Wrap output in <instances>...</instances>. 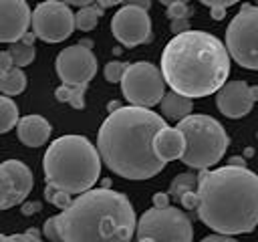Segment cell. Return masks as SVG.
<instances>
[{
  "mask_svg": "<svg viewBox=\"0 0 258 242\" xmlns=\"http://www.w3.org/2000/svg\"><path fill=\"white\" fill-rule=\"evenodd\" d=\"M163 127H167L163 117L149 107H119L107 115L97 135L103 163L125 179L157 175L167 163L155 151V137Z\"/></svg>",
  "mask_w": 258,
  "mask_h": 242,
  "instance_id": "cell-1",
  "label": "cell"
},
{
  "mask_svg": "<svg viewBox=\"0 0 258 242\" xmlns=\"http://www.w3.org/2000/svg\"><path fill=\"white\" fill-rule=\"evenodd\" d=\"M228 46L206 30L175 34L161 52V73L167 87L189 99L218 93L230 75Z\"/></svg>",
  "mask_w": 258,
  "mask_h": 242,
  "instance_id": "cell-2",
  "label": "cell"
},
{
  "mask_svg": "<svg viewBox=\"0 0 258 242\" xmlns=\"http://www.w3.org/2000/svg\"><path fill=\"white\" fill-rule=\"evenodd\" d=\"M198 218L216 234H248L258 226V175L248 167L224 165L198 175Z\"/></svg>",
  "mask_w": 258,
  "mask_h": 242,
  "instance_id": "cell-3",
  "label": "cell"
},
{
  "mask_svg": "<svg viewBox=\"0 0 258 242\" xmlns=\"http://www.w3.org/2000/svg\"><path fill=\"white\" fill-rule=\"evenodd\" d=\"M62 242H131L137 216L129 198L109 188L77 196L58 214Z\"/></svg>",
  "mask_w": 258,
  "mask_h": 242,
  "instance_id": "cell-4",
  "label": "cell"
},
{
  "mask_svg": "<svg viewBox=\"0 0 258 242\" xmlns=\"http://www.w3.org/2000/svg\"><path fill=\"white\" fill-rule=\"evenodd\" d=\"M101 153L85 135L56 137L42 157L44 182L71 196L89 192L101 175Z\"/></svg>",
  "mask_w": 258,
  "mask_h": 242,
  "instance_id": "cell-5",
  "label": "cell"
},
{
  "mask_svg": "<svg viewBox=\"0 0 258 242\" xmlns=\"http://www.w3.org/2000/svg\"><path fill=\"white\" fill-rule=\"evenodd\" d=\"M177 129L185 137V153L181 161L191 169L202 171L216 165L230 145L226 129L210 115L191 113L177 123Z\"/></svg>",
  "mask_w": 258,
  "mask_h": 242,
  "instance_id": "cell-6",
  "label": "cell"
},
{
  "mask_svg": "<svg viewBox=\"0 0 258 242\" xmlns=\"http://www.w3.org/2000/svg\"><path fill=\"white\" fill-rule=\"evenodd\" d=\"M226 46L232 60L258 71V6L242 4L226 28Z\"/></svg>",
  "mask_w": 258,
  "mask_h": 242,
  "instance_id": "cell-7",
  "label": "cell"
},
{
  "mask_svg": "<svg viewBox=\"0 0 258 242\" xmlns=\"http://www.w3.org/2000/svg\"><path fill=\"white\" fill-rule=\"evenodd\" d=\"M137 238H149L153 242H191L194 226L185 212L167 208H149L137 220Z\"/></svg>",
  "mask_w": 258,
  "mask_h": 242,
  "instance_id": "cell-8",
  "label": "cell"
},
{
  "mask_svg": "<svg viewBox=\"0 0 258 242\" xmlns=\"http://www.w3.org/2000/svg\"><path fill=\"white\" fill-rule=\"evenodd\" d=\"M165 79L161 69H157L151 63L139 60L129 65L123 81H121V93L123 97L137 107H153L161 103L165 95Z\"/></svg>",
  "mask_w": 258,
  "mask_h": 242,
  "instance_id": "cell-9",
  "label": "cell"
},
{
  "mask_svg": "<svg viewBox=\"0 0 258 242\" xmlns=\"http://www.w3.org/2000/svg\"><path fill=\"white\" fill-rule=\"evenodd\" d=\"M75 14L62 0H42L32 12V30L44 42H60L75 30Z\"/></svg>",
  "mask_w": 258,
  "mask_h": 242,
  "instance_id": "cell-10",
  "label": "cell"
},
{
  "mask_svg": "<svg viewBox=\"0 0 258 242\" xmlns=\"http://www.w3.org/2000/svg\"><path fill=\"white\" fill-rule=\"evenodd\" d=\"M111 32L113 36L127 48L137 44L151 42V18L145 8L125 4L121 6L111 18Z\"/></svg>",
  "mask_w": 258,
  "mask_h": 242,
  "instance_id": "cell-11",
  "label": "cell"
},
{
  "mask_svg": "<svg viewBox=\"0 0 258 242\" xmlns=\"http://www.w3.org/2000/svg\"><path fill=\"white\" fill-rule=\"evenodd\" d=\"M34 175L20 159H6L0 165V208L10 210L16 204H24L32 192Z\"/></svg>",
  "mask_w": 258,
  "mask_h": 242,
  "instance_id": "cell-12",
  "label": "cell"
},
{
  "mask_svg": "<svg viewBox=\"0 0 258 242\" xmlns=\"http://www.w3.org/2000/svg\"><path fill=\"white\" fill-rule=\"evenodd\" d=\"M56 75L64 85H89L97 75V56L83 44L67 46L56 56Z\"/></svg>",
  "mask_w": 258,
  "mask_h": 242,
  "instance_id": "cell-13",
  "label": "cell"
},
{
  "mask_svg": "<svg viewBox=\"0 0 258 242\" xmlns=\"http://www.w3.org/2000/svg\"><path fill=\"white\" fill-rule=\"evenodd\" d=\"M258 101V85L250 87L244 81H230L216 93V107L224 117L242 119Z\"/></svg>",
  "mask_w": 258,
  "mask_h": 242,
  "instance_id": "cell-14",
  "label": "cell"
},
{
  "mask_svg": "<svg viewBox=\"0 0 258 242\" xmlns=\"http://www.w3.org/2000/svg\"><path fill=\"white\" fill-rule=\"evenodd\" d=\"M32 22L26 0H0V40L6 44L22 40Z\"/></svg>",
  "mask_w": 258,
  "mask_h": 242,
  "instance_id": "cell-15",
  "label": "cell"
},
{
  "mask_svg": "<svg viewBox=\"0 0 258 242\" xmlns=\"http://www.w3.org/2000/svg\"><path fill=\"white\" fill-rule=\"evenodd\" d=\"M16 133L22 145L26 147H40L48 141L52 127L42 115H24L16 125Z\"/></svg>",
  "mask_w": 258,
  "mask_h": 242,
  "instance_id": "cell-16",
  "label": "cell"
},
{
  "mask_svg": "<svg viewBox=\"0 0 258 242\" xmlns=\"http://www.w3.org/2000/svg\"><path fill=\"white\" fill-rule=\"evenodd\" d=\"M155 151L163 161L181 159L185 153V137L177 127H163L155 137Z\"/></svg>",
  "mask_w": 258,
  "mask_h": 242,
  "instance_id": "cell-17",
  "label": "cell"
},
{
  "mask_svg": "<svg viewBox=\"0 0 258 242\" xmlns=\"http://www.w3.org/2000/svg\"><path fill=\"white\" fill-rule=\"evenodd\" d=\"M159 109H161V115H163L167 121L179 123V121H183L185 117L191 115L194 103H191L189 97L179 95V93H175V91H169V93L163 95V99H161V103H159Z\"/></svg>",
  "mask_w": 258,
  "mask_h": 242,
  "instance_id": "cell-18",
  "label": "cell"
},
{
  "mask_svg": "<svg viewBox=\"0 0 258 242\" xmlns=\"http://www.w3.org/2000/svg\"><path fill=\"white\" fill-rule=\"evenodd\" d=\"M26 89V75L20 71V67H12L8 73L0 75V91L6 97H14L20 95Z\"/></svg>",
  "mask_w": 258,
  "mask_h": 242,
  "instance_id": "cell-19",
  "label": "cell"
},
{
  "mask_svg": "<svg viewBox=\"0 0 258 242\" xmlns=\"http://www.w3.org/2000/svg\"><path fill=\"white\" fill-rule=\"evenodd\" d=\"M85 93H87V85H60L58 89H54V97L60 103H69L73 109H83L85 107Z\"/></svg>",
  "mask_w": 258,
  "mask_h": 242,
  "instance_id": "cell-20",
  "label": "cell"
},
{
  "mask_svg": "<svg viewBox=\"0 0 258 242\" xmlns=\"http://www.w3.org/2000/svg\"><path fill=\"white\" fill-rule=\"evenodd\" d=\"M103 12H105V8H103L101 4L85 6V8H81V10L75 14V26H77L79 30H83V32H89V30H93V28L97 26V22H99V18L103 16Z\"/></svg>",
  "mask_w": 258,
  "mask_h": 242,
  "instance_id": "cell-21",
  "label": "cell"
},
{
  "mask_svg": "<svg viewBox=\"0 0 258 242\" xmlns=\"http://www.w3.org/2000/svg\"><path fill=\"white\" fill-rule=\"evenodd\" d=\"M198 184H200V179L194 173H179V175H175L171 179V184H169V196H171V200L173 202H179L183 194L198 190Z\"/></svg>",
  "mask_w": 258,
  "mask_h": 242,
  "instance_id": "cell-22",
  "label": "cell"
},
{
  "mask_svg": "<svg viewBox=\"0 0 258 242\" xmlns=\"http://www.w3.org/2000/svg\"><path fill=\"white\" fill-rule=\"evenodd\" d=\"M20 121L18 117V107L14 105V101L6 95L0 97V131L8 133L12 127H16Z\"/></svg>",
  "mask_w": 258,
  "mask_h": 242,
  "instance_id": "cell-23",
  "label": "cell"
},
{
  "mask_svg": "<svg viewBox=\"0 0 258 242\" xmlns=\"http://www.w3.org/2000/svg\"><path fill=\"white\" fill-rule=\"evenodd\" d=\"M8 52L12 54V58H14V65L16 67H26V65H30L32 60H34V46H28V44H24V42H12L10 46H8Z\"/></svg>",
  "mask_w": 258,
  "mask_h": 242,
  "instance_id": "cell-24",
  "label": "cell"
},
{
  "mask_svg": "<svg viewBox=\"0 0 258 242\" xmlns=\"http://www.w3.org/2000/svg\"><path fill=\"white\" fill-rule=\"evenodd\" d=\"M44 198H46V202H50L52 206H56L60 210H67L71 206V202H73L69 192H62V190H58V188H54L50 184H46V188H44Z\"/></svg>",
  "mask_w": 258,
  "mask_h": 242,
  "instance_id": "cell-25",
  "label": "cell"
},
{
  "mask_svg": "<svg viewBox=\"0 0 258 242\" xmlns=\"http://www.w3.org/2000/svg\"><path fill=\"white\" fill-rule=\"evenodd\" d=\"M127 69H129V63L109 60V63L105 65V69H103V77H105V81H109V83H121L123 77H125V73H127Z\"/></svg>",
  "mask_w": 258,
  "mask_h": 242,
  "instance_id": "cell-26",
  "label": "cell"
},
{
  "mask_svg": "<svg viewBox=\"0 0 258 242\" xmlns=\"http://www.w3.org/2000/svg\"><path fill=\"white\" fill-rule=\"evenodd\" d=\"M0 242H42L38 230L28 228L24 234H2Z\"/></svg>",
  "mask_w": 258,
  "mask_h": 242,
  "instance_id": "cell-27",
  "label": "cell"
},
{
  "mask_svg": "<svg viewBox=\"0 0 258 242\" xmlns=\"http://www.w3.org/2000/svg\"><path fill=\"white\" fill-rule=\"evenodd\" d=\"M42 234L50 240V242H62V236H60V228H58V216H52L44 222L42 226Z\"/></svg>",
  "mask_w": 258,
  "mask_h": 242,
  "instance_id": "cell-28",
  "label": "cell"
},
{
  "mask_svg": "<svg viewBox=\"0 0 258 242\" xmlns=\"http://www.w3.org/2000/svg\"><path fill=\"white\" fill-rule=\"evenodd\" d=\"M167 16L171 18V20H177V18H189V14H191V8H187V4H181V2H175V4H171V6H167Z\"/></svg>",
  "mask_w": 258,
  "mask_h": 242,
  "instance_id": "cell-29",
  "label": "cell"
},
{
  "mask_svg": "<svg viewBox=\"0 0 258 242\" xmlns=\"http://www.w3.org/2000/svg\"><path fill=\"white\" fill-rule=\"evenodd\" d=\"M179 202H181V206H183L185 210H198V206H200V194H198V190L183 194Z\"/></svg>",
  "mask_w": 258,
  "mask_h": 242,
  "instance_id": "cell-30",
  "label": "cell"
},
{
  "mask_svg": "<svg viewBox=\"0 0 258 242\" xmlns=\"http://www.w3.org/2000/svg\"><path fill=\"white\" fill-rule=\"evenodd\" d=\"M169 28H171L173 36H175V34H181V32H187V30H191V28H189V18H177V20H171Z\"/></svg>",
  "mask_w": 258,
  "mask_h": 242,
  "instance_id": "cell-31",
  "label": "cell"
},
{
  "mask_svg": "<svg viewBox=\"0 0 258 242\" xmlns=\"http://www.w3.org/2000/svg\"><path fill=\"white\" fill-rule=\"evenodd\" d=\"M12 67H14L12 54H10L8 50H2V52H0V75H2V73H8Z\"/></svg>",
  "mask_w": 258,
  "mask_h": 242,
  "instance_id": "cell-32",
  "label": "cell"
},
{
  "mask_svg": "<svg viewBox=\"0 0 258 242\" xmlns=\"http://www.w3.org/2000/svg\"><path fill=\"white\" fill-rule=\"evenodd\" d=\"M169 194H163V192H157L153 194V206L155 208H167L169 206Z\"/></svg>",
  "mask_w": 258,
  "mask_h": 242,
  "instance_id": "cell-33",
  "label": "cell"
},
{
  "mask_svg": "<svg viewBox=\"0 0 258 242\" xmlns=\"http://www.w3.org/2000/svg\"><path fill=\"white\" fill-rule=\"evenodd\" d=\"M200 2L206 4V6H210V8H228V6L236 4L238 0H200Z\"/></svg>",
  "mask_w": 258,
  "mask_h": 242,
  "instance_id": "cell-34",
  "label": "cell"
},
{
  "mask_svg": "<svg viewBox=\"0 0 258 242\" xmlns=\"http://www.w3.org/2000/svg\"><path fill=\"white\" fill-rule=\"evenodd\" d=\"M200 242H238V240L234 236H226V234H210Z\"/></svg>",
  "mask_w": 258,
  "mask_h": 242,
  "instance_id": "cell-35",
  "label": "cell"
},
{
  "mask_svg": "<svg viewBox=\"0 0 258 242\" xmlns=\"http://www.w3.org/2000/svg\"><path fill=\"white\" fill-rule=\"evenodd\" d=\"M40 208H42L40 202H24V204H22V214H24V216H30V214L40 212Z\"/></svg>",
  "mask_w": 258,
  "mask_h": 242,
  "instance_id": "cell-36",
  "label": "cell"
},
{
  "mask_svg": "<svg viewBox=\"0 0 258 242\" xmlns=\"http://www.w3.org/2000/svg\"><path fill=\"white\" fill-rule=\"evenodd\" d=\"M125 4L139 6V8H145V10H149V8H151V0H125Z\"/></svg>",
  "mask_w": 258,
  "mask_h": 242,
  "instance_id": "cell-37",
  "label": "cell"
},
{
  "mask_svg": "<svg viewBox=\"0 0 258 242\" xmlns=\"http://www.w3.org/2000/svg\"><path fill=\"white\" fill-rule=\"evenodd\" d=\"M36 38H38V36H36V32H34V30H32V32L28 30V32L22 36V40H20V42H24V44H28V46H34V40H36Z\"/></svg>",
  "mask_w": 258,
  "mask_h": 242,
  "instance_id": "cell-38",
  "label": "cell"
},
{
  "mask_svg": "<svg viewBox=\"0 0 258 242\" xmlns=\"http://www.w3.org/2000/svg\"><path fill=\"white\" fill-rule=\"evenodd\" d=\"M226 10L228 8H210V14H212L214 20H222L226 16Z\"/></svg>",
  "mask_w": 258,
  "mask_h": 242,
  "instance_id": "cell-39",
  "label": "cell"
},
{
  "mask_svg": "<svg viewBox=\"0 0 258 242\" xmlns=\"http://www.w3.org/2000/svg\"><path fill=\"white\" fill-rule=\"evenodd\" d=\"M62 2L69 4V6H81V8H85V6H91L93 0H62Z\"/></svg>",
  "mask_w": 258,
  "mask_h": 242,
  "instance_id": "cell-40",
  "label": "cell"
},
{
  "mask_svg": "<svg viewBox=\"0 0 258 242\" xmlns=\"http://www.w3.org/2000/svg\"><path fill=\"white\" fill-rule=\"evenodd\" d=\"M121 2H125V0H97V4H101L103 8H109V6H117V4H121Z\"/></svg>",
  "mask_w": 258,
  "mask_h": 242,
  "instance_id": "cell-41",
  "label": "cell"
},
{
  "mask_svg": "<svg viewBox=\"0 0 258 242\" xmlns=\"http://www.w3.org/2000/svg\"><path fill=\"white\" fill-rule=\"evenodd\" d=\"M228 163H230V165H240V167H246V159H244V157H232Z\"/></svg>",
  "mask_w": 258,
  "mask_h": 242,
  "instance_id": "cell-42",
  "label": "cell"
},
{
  "mask_svg": "<svg viewBox=\"0 0 258 242\" xmlns=\"http://www.w3.org/2000/svg\"><path fill=\"white\" fill-rule=\"evenodd\" d=\"M119 107H121V103H119V101H111V103L107 105V109H109V113H113V111H117Z\"/></svg>",
  "mask_w": 258,
  "mask_h": 242,
  "instance_id": "cell-43",
  "label": "cell"
},
{
  "mask_svg": "<svg viewBox=\"0 0 258 242\" xmlns=\"http://www.w3.org/2000/svg\"><path fill=\"white\" fill-rule=\"evenodd\" d=\"M163 6H171V4H175V2H181V4H187L189 0H159Z\"/></svg>",
  "mask_w": 258,
  "mask_h": 242,
  "instance_id": "cell-44",
  "label": "cell"
},
{
  "mask_svg": "<svg viewBox=\"0 0 258 242\" xmlns=\"http://www.w3.org/2000/svg\"><path fill=\"white\" fill-rule=\"evenodd\" d=\"M79 44H83V46H87V48H91V46H93V40H91V38H83V40H81Z\"/></svg>",
  "mask_w": 258,
  "mask_h": 242,
  "instance_id": "cell-45",
  "label": "cell"
}]
</instances>
